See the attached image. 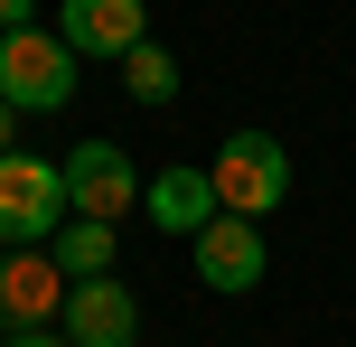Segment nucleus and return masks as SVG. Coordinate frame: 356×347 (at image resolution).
I'll use <instances>...</instances> for the list:
<instances>
[{
	"label": "nucleus",
	"mask_w": 356,
	"mask_h": 347,
	"mask_svg": "<svg viewBox=\"0 0 356 347\" xmlns=\"http://www.w3.org/2000/svg\"><path fill=\"white\" fill-rule=\"evenodd\" d=\"M0 104L10 113L75 104V47L56 29H0Z\"/></svg>",
	"instance_id": "nucleus-1"
},
{
	"label": "nucleus",
	"mask_w": 356,
	"mask_h": 347,
	"mask_svg": "<svg viewBox=\"0 0 356 347\" xmlns=\"http://www.w3.org/2000/svg\"><path fill=\"white\" fill-rule=\"evenodd\" d=\"M207 188H216L225 216H272V207L291 197V150L272 141V131H234V141L207 160Z\"/></svg>",
	"instance_id": "nucleus-2"
},
{
	"label": "nucleus",
	"mask_w": 356,
	"mask_h": 347,
	"mask_svg": "<svg viewBox=\"0 0 356 347\" xmlns=\"http://www.w3.org/2000/svg\"><path fill=\"white\" fill-rule=\"evenodd\" d=\"M66 225V169L38 150H0V244H47Z\"/></svg>",
	"instance_id": "nucleus-3"
},
{
	"label": "nucleus",
	"mask_w": 356,
	"mask_h": 347,
	"mask_svg": "<svg viewBox=\"0 0 356 347\" xmlns=\"http://www.w3.org/2000/svg\"><path fill=\"white\" fill-rule=\"evenodd\" d=\"M56 169H66V216H104V225H122L131 207H141V169H131L122 141H75Z\"/></svg>",
	"instance_id": "nucleus-4"
},
{
	"label": "nucleus",
	"mask_w": 356,
	"mask_h": 347,
	"mask_svg": "<svg viewBox=\"0 0 356 347\" xmlns=\"http://www.w3.org/2000/svg\"><path fill=\"white\" fill-rule=\"evenodd\" d=\"M66 310V263L38 244H0V319L10 329H47Z\"/></svg>",
	"instance_id": "nucleus-5"
},
{
	"label": "nucleus",
	"mask_w": 356,
	"mask_h": 347,
	"mask_svg": "<svg viewBox=\"0 0 356 347\" xmlns=\"http://www.w3.org/2000/svg\"><path fill=\"white\" fill-rule=\"evenodd\" d=\"M188 244H197V282H207V291H253V282H263V225L253 216H225V207H216Z\"/></svg>",
	"instance_id": "nucleus-6"
},
{
	"label": "nucleus",
	"mask_w": 356,
	"mask_h": 347,
	"mask_svg": "<svg viewBox=\"0 0 356 347\" xmlns=\"http://www.w3.org/2000/svg\"><path fill=\"white\" fill-rule=\"evenodd\" d=\"M66 338L75 347H131V329H141V300L122 291L113 273H85V282H66Z\"/></svg>",
	"instance_id": "nucleus-7"
},
{
	"label": "nucleus",
	"mask_w": 356,
	"mask_h": 347,
	"mask_svg": "<svg viewBox=\"0 0 356 347\" xmlns=\"http://www.w3.org/2000/svg\"><path fill=\"white\" fill-rule=\"evenodd\" d=\"M56 38L75 56H122L150 38V0H56Z\"/></svg>",
	"instance_id": "nucleus-8"
},
{
	"label": "nucleus",
	"mask_w": 356,
	"mask_h": 347,
	"mask_svg": "<svg viewBox=\"0 0 356 347\" xmlns=\"http://www.w3.org/2000/svg\"><path fill=\"white\" fill-rule=\"evenodd\" d=\"M141 197H150V225H169V235H197V225L216 216V188H207V169H160V179H150Z\"/></svg>",
	"instance_id": "nucleus-9"
},
{
	"label": "nucleus",
	"mask_w": 356,
	"mask_h": 347,
	"mask_svg": "<svg viewBox=\"0 0 356 347\" xmlns=\"http://www.w3.org/2000/svg\"><path fill=\"white\" fill-rule=\"evenodd\" d=\"M47 254L66 263V282L113 273V225H104V216H75V225H56V244H47Z\"/></svg>",
	"instance_id": "nucleus-10"
},
{
	"label": "nucleus",
	"mask_w": 356,
	"mask_h": 347,
	"mask_svg": "<svg viewBox=\"0 0 356 347\" xmlns=\"http://www.w3.org/2000/svg\"><path fill=\"white\" fill-rule=\"evenodd\" d=\"M122 85H131V104H169L178 94V56L160 38H141V47H122Z\"/></svg>",
	"instance_id": "nucleus-11"
},
{
	"label": "nucleus",
	"mask_w": 356,
	"mask_h": 347,
	"mask_svg": "<svg viewBox=\"0 0 356 347\" xmlns=\"http://www.w3.org/2000/svg\"><path fill=\"white\" fill-rule=\"evenodd\" d=\"M0 347H75V338H56V329H10Z\"/></svg>",
	"instance_id": "nucleus-12"
},
{
	"label": "nucleus",
	"mask_w": 356,
	"mask_h": 347,
	"mask_svg": "<svg viewBox=\"0 0 356 347\" xmlns=\"http://www.w3.org/2000/svg\"><path fill=\"white\" fill-rule=\"evenodd\" d=\"M0 29H29V0H0Z\"/></svg>",
	"instance_id": "nucleus-13"
},
{
	"label": "nucleus",
	"mask_w": 356,
	"mask_h": 347,
	"mask_svg": "<svg viewBox=\"0 0 356 347\" xmlns=\"http://www.w3.org/2000/svg\"><path fill=\"white\" fill-rule=\"evenodd\" d=\"M10 131H19V113H10V104H0V150H10Z\"/></svg>",
	"instance_id": "nucleus-14"
}]
</instances>
